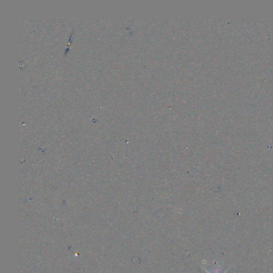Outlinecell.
Wrapping results in <instances>:
<instances>
[{
    "label": "cell",
    "mask_w": 273,
    "mask_h": 273,
    "mask_svg": "<svg viewBox=\"0 0 273 273\" xmlns=\"http://www.w3.org/2000/svg\"><path fill=\"white\" fill-rule=\"evenodd\" d=\"M203 270H204V272H205L206 273H227V272L228 271V269H227V270H225L224 272H222L221 268L220 267V266H216V268H214L212 270H207V269H203Z\"/></svg>",
    "instance_id": "cell-1"
}]
</instances>
